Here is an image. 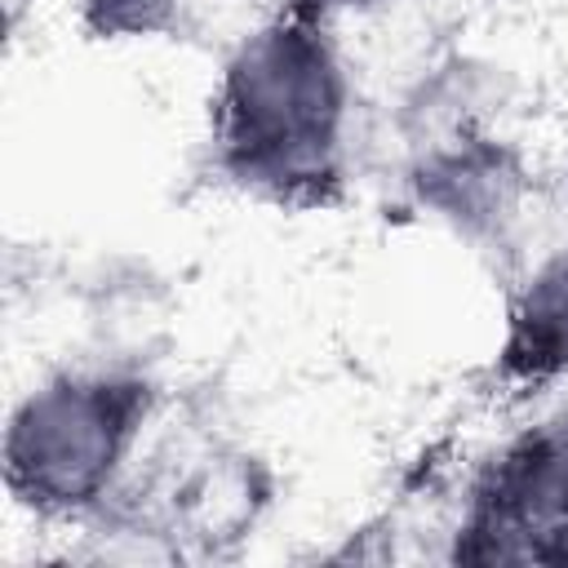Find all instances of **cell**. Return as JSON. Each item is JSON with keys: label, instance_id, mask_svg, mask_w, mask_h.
<instances>
[{"label": "cell", "instance_id": "obj_4", "mask_svg": "<svg viewBox=\"0 0 568 568\" xmlns=\"http://www.w3.org/2000/svg\"><path fill=\"white\" fill-rule=\"evenodd\" d=\"M559 382H568V248L515 288L493 351V386L506 395H532Z\"/></svg>", "mask_w": 568, "mask_h": 568}, {"label": "cell", "instance_id": "obj_2", "mask_svg": "<svg viewBox=\"0 0 568 568\" xmlns=\"http://www.w3.org/2000/svg\"><path fill=\"white\" fill-rule=\"evenodd\" d=\"M155 413V382L129 364L58 368L36 382L4 426V493L44 524L93 515Z\"/></svg>", "mask_w": 568, "mask_h": 568}, {"label": "cell", "instance_id": "obj_3", "mask_svg": "<svg viewBox=\"0 0 568 568\" xmlns=\"http://www.w3.org/2000/svg\"><path fill=\"white\" fill-rule=\"evenodd\" d=\"M448 559L568 568V404L479 462L448 532Z\"/></svg>", "mask_w": 568, "mask_h": 568}, {"label": "cell", "instance_id": "obj_1", "mask_svg": "<svg viewBox=\"0 0 568 568\" xmlns=\"http://www.w3.org/2000/svg\"><path fill=\"white\" fill-rule=\"evenodd\" d=\"M346 0H275L222 62L209 98L213 173L284 213L333 209L351 182Z\"/></svg>", "mask_w": 568, "mask_h": 568}, {"label": "cell", "instance_id": "obj_5", "mask_svg": "<svg viewBox=\"0 0 568 568\" xmlns=\"http://www.w3.org/2000/svg\"><path fill=\"white\" fill-rule=\"evenodd\" d=\"M195 0H75V18L89 40H164L178 36Z\"/></svg>", "mask_w": 568, "mask_h": 568}]
</instances>
